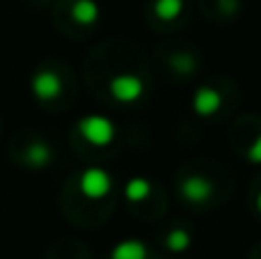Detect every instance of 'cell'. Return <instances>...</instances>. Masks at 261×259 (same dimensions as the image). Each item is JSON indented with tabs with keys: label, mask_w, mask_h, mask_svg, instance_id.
I'll return each instance as SVG.
<instances>
[{
	"label": "cell",
	"mask_w": 261,
	"mask_h": 259,
	"mask_svg": "<svg viewBox=\"0 0 261 259\" xmlns=\"http://www.w3.org/2000/svg\"><path fill=\"white\" fill-rule=\"evenodd\" d=\"M78 133L92 147H108L115 140V124L103 115H87L78 122Z\"/></svg>",
	"instance_id": "6da1fadb"
},
{
	"label": "cell",
	"mask_w": 261,
	"mask_h": 259,
	"mask_svg": "<svg viewBox=\"0 0 261 259\" xmlns=\"http://www.w3.org/2000/svg\"><path fill=\"white\" fill-rule=\"evenodd\" d=\"M78 191L87 200H103L113 191V177L103 168H87L78 177Z\"/></svg>",
	"instance_id": "7a4b0ae2"
},
{
	"label": "cell",
	"mask_w": 261,
	"mask_h": 259,
	"mask_svg": "<svg viewBox=\"0 0 261 259\" xmlns=\"http://www.w3.org/2000/svg\"><path fill=\"white\" fill-rule=\"evenodd\" d=\"M108 90L113 99L119 103H135L144 96V81L138 73H117L110 78Z\"/></svg>",
	"instance_id": "3957f363"
},
{
	"label": "cell",
	"mask_w": 261,
	"mask_h": 259,
	"mask_svg": "<svg viewBox=\"0 0 261 259\" xmlns=\"http://www.w3.org/2000/svg\"><path fill=\"white\" fill-rule=\"evenodd\" d=\"M216 193V184L208 177H202V174H190L181 182V195L186 197L193 204H204L208 202Z\"/></svg>",
	"instance_id": "277c9868"
},
{
	"label": "cell",
	"mask_w": 261,
	"mask_h": 259,
	"mask_svg": "<svg viewBox=\"0 0 261 259\" xmlns=\"http://www.w3.org/2000/svg\"><path fill=\"white\" fill-rule=\"evenodd\" d=\"M30 90H32V94H35V99L53 101V99H58L60 92H62V81H60L58 73L44 69V71H37L35 76H32Z\"/></svg>",
	"instance_id": "5b68a950"
},
{
	"label": "cell",
	"mask_w": 261,
	"mask_h": 259,
	"mask_svg": "<svg viewBox=\"0 0 261 259\" xmlns=\"http://www.w3.org/2000/svg\"><path fill=\"white\" fill-rule=\"evenodd\" d=\"M222 106V94L216 90V87H199L193 96V110L199 115V117H211L220 110Z\"/></svg>",
	"instance_id": "8992f818"
},
{
	"label": "cell",
	"mask_w": 261,
	"mask_h": 259,
	"mask_svg": "<svg viewBox=\"0 0 261 259\" xmlns=\"http://www.w3.org/2000/svg\"><path fill=\"white\" fill-rule=\"evenodd\" d=\"M149 250L142 241L138 239H126V241H119L117 246L110 250V259H147Z\"/></svg>",
	"instance_id": "52a82bcc"
},
{
	"label": "cell",
	"mask_w": 261,
	"mask_h": 259,
	"mask_svg": "<svg viewBox=\"0 0 261 259\" xmlns=\"http://www.w3.org/2000/svg\"><path fill=\"white\" fill-rule=\"evenodd\" d=\"M23 156H25V163L30 165V168H46V165L53 161V149H50L44 140H37L25 147V154Z\"/></svg>",
	"instance_id": "ba28073f"
},
{
	"label": "cell",
	"mask_w": 261,
	"mask_h": 259,
	"mask_svg": "<svg viewBox=\"0 0 261 259\" xmlns=\"http://www.w3.org/2000/svg\"><path fill=\"white\" fill-rule=\"evenodd\" d=\"M71 18L81 25H92L99 21V5L94 0H76L71 5Z\"/></svg>",
	"instance_id": "9c48e42d"
},
{
	"label": "cell",
	"mask_w": 261,
	"mask_h": 259,
	"mask_svg": "<svg viewBox=\"0 0 261 259\" xmlns=\"http://www.w3.org/2000/svg\"><path fill=\"white\" fill-rule=\"evenodd\" d=\"M124 195H126L128 202H144L151 195V184L144 177H133V179H128L126 186H124Z\"/></svg>",
	"instance_id": "30bf717a"
},
{
	"label": "cell",
	"mask_w": 261,
	"mask_h": 259,
	"mask_svg": "<svg viewBox=\"0 0 261 259\" xmlns=\"http://www.w3.org/2000/svg\"><path fill=\"white\" fill-rule=\"evenodd\" d=\"M184 12V0H156L153 3V14L161 21H174Z\"/></svg>",
	"instance_id": "8fae6325"
},
{
	"label": "cell",
	"mask_w": 261,
	"mask_h": 259,
	"mask_svg": "<svg viewBox=\"0 0 261 259\" xmlns=\"http://www.w3.org/2000/svg\"><path fill=\"white\" fill-rule=\"evenodd\" d=\"M165 246H167V250H172V252H184L186 248L190 246V232H186V229H181V227L172 229L165 237Z\"/></svg>",
	"instance_id": "7c38bea8"
},
{
	"label": "cell",
	"mask_w": 261,
	"mask_h": 259,
	"mask_svg": "<svg viewBox=\"0 0 261 259\" xmlns=\"http://www.w3.org/2000/svg\"><path fill=\"white\" fill-rule=\"evenodd\" d=\"M172 67L176 69L179 73H190L195 69V58L193 55H188V53H176V55H172Z\"/></svg>",
	"instance_id": "4fadbf2b"
},
{
	"label": "cell",
	"mask_w": 261,
	"mask_h": 259,
	"mask_svg": "<svg viewBox=\"0 0 261 259\" xmlns=\"http://www.w3.org/2000/svg\"><path fill=\"white\" fill-rule=\"evenodd\" d=\"M248 161L250 163H261V133L252 140V145L248 147Z\"/></svg>",
	"instance_id": "5bb4252c"
},
{
	"label": "cell",
	"mask_w": 261,
	"mask_h": 259,
	"mask_svg": "<svg viewBox=\"0 0 261 259\" xmlns=\"http://www.w3.org/2000/svg\"><path fill=\"white\" fill-rule=\"evenodd\" d=\"M257 211H259V214H261V193H259V195H257Z\"/></svg>",
	"instance_id": "9a60e30c"
}]
</instances>
